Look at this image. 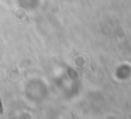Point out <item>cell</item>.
Instances as JSON below:
<instances>
[{
  "label": "cell",
  "instance_id": "cell-1",
  "mask_svg": "<svg viewBox=\"0 0 131 119\" xmlns=\"http://www.w3.org/2000/svg\"><path fill=\"white\" fill-rule=\"evenodd\" d=\"M3 112V107H2V102H0V113Z\"/></svg>",
  "mask_w": 131,
  "mask_h": 119
}]
</instances>
